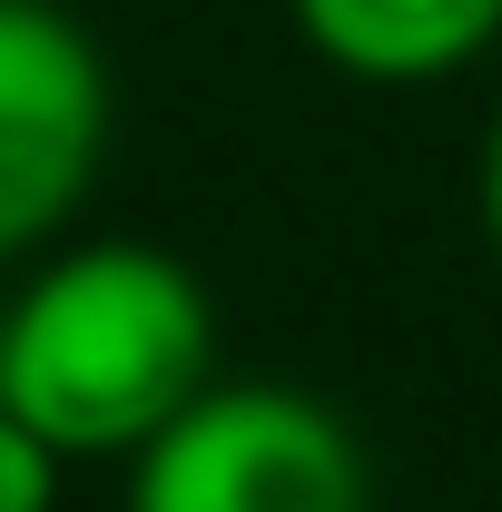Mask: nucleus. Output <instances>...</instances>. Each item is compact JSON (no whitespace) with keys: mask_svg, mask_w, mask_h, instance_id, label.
Returning <instances> with one entry per match:
<instances>
[{"mask_svg":"<svg viewBox=\"0 0 502 512\" xmlns=\"http://www.w3.org/2000/svg\"><path fill=\"white\" fill-rule=\"evenodd\" d=\"M128 512H375V463L325 394L217 375L128 453Z\"/></svg>","mask_w":502,"mask_h":512,"instance_id":"f03ea898","label":"nucleus"},{"mask_svg":"<svg viewBox=\"0 0 502 512\" xmlns=\"http://www.w3.org/2000/svg\"><path fill=\"white\" fill-rule=\"evenodd\" d=\"M286 20L335 79L365 89L463 79L502 40V0H286Z\"/></svg>","mask_w":502,"mask_h":512,"instance_id":"20e7f679","label":"nucleus"},{"mask_svg":"<svg viewBox=\"0 0 502 512\" xmlns=\"http://www.w3.org/2000/svg\"><path fill=\"white\" fill-rule=\"evenodd\" d=\"M473 207H483V237H493V256H502V109H493V128H483V168H473Z\"/></svg>","mask_w":502,"mask_h":512,"instance_id":"423d86ee","label":"nucleus"},{"mask_svg":"<svg viewBox=\"0 0 502 512\" xmlns=\"http://www.w3.org/2000/svg\"><path fill=\"white\" fill-rule=\"evenodd\" d=\"M60 483H69V453L0 404V512H60Z\"/></svg>","mask_w":502,"mask_h":512,"instance_id":"39448f33","label":"nucleus"},{"mask_svg":"<svg viewBox=\"0 0 502 512\" xmlns=\"http://www.w3.org/2000/svg\"><path fill=\"white\" fill-rule=\"evenodd\" d=\"M217 384V306L188 256L148 237H79L0 296V404L69 463L138 453Z\"/></svg>","mask_w":502,"mask_h":512,"instance_id":"f257e3e1","label":"nucleus"},{"mask_svg":"<svg viewBox=\"0 0 502 512\" xmlns=\"http://www.w3.org/2000/svg\"><path fill=\"white\" fill-rule=\"evenodd\" d=\"M109 158V60L60 0H0V266L69 237Z\"/></svg>","mask_w":502,"mask_h":512,"instance_id":"7ed1b4c3","label":"nucleus"}]
</instances>
